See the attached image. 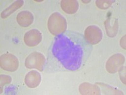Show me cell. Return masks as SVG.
<instances>
[{"label":"cell","instance_id":"obj_1","mask_svg":"<svg viewBox=\"0 0 126 95\" xmlns=\"http://www.w3.org/2000/svg\"><path fill=\"white\" fill-rule=\"evenodd\" d=\"M92 49L83 34L65 31L56 36L48 49L46 72L78 71L84 66Z\"/></svg>","mask_w":126,"mask_h":95},{"label":"cell","instance_id":"obj_16","mask_svg":"<svg viewBox=\"0 0 126 95\" xmlns=\"http://www.w3.org/2000/svg\"><path fill=\"white\" fill-rule=\"evenodd\" d=\"M118 72L122 82L126 84V67H121Z\"/></svg>","mask_w":126,"mask_h":95},{"label":"cell","instance_id":"obj_8","mask_svg":"<svg viewBox=\"0 0 126 95\" xmlns=\"http://www.w3.org/2000/svg\"><path fill=\"white\" fill-rule=\"evenodd\" d=\"M41 81V75L35 71H30L25 77V83L29 88H37Z\"/></svg>","mask_w":126,"mask_h":95},{"label":"cell","instance_id":"obj_17","mask_svg":"<svg viewBox=\"0 0 126 95\" xmlns=\"http://www.w3.org/2000/svg\"><path fill=\"white\" fill-rule=\"evenodd\" d=\"M120 45H121L122 48L126 49V35L124 37H122V38L120 40Z\"/></svg>","mask_w":126,"mask_h":95},{"label":"cell","instance_id":"obj_10","mask_svg":"<svg viewBox=\"0 0 126 95\" xmlns=\"http://www.w3.org/2000/svg\"><path fill=\"white\" fill-rule=\"evenodd\" d=\"M105 27L107 34L110 38H113L116 36L119 30L118 20L117 19H108L105 22Z\"/></svg>","mask_w":126,"mask_h":95},{"label":"cell","instance_id":"obj_12","mask_svg":"<svg viewBox=\"0 0 126 95\" xmlns=\"http://www.w3.org/2000/svg\"><path fill=\"white\" fill-rule=\"evenodd\" d=\"M61 6L65 13L73 14L78 10L79 4L76 0H63L61 2Z\"/></svg>","mask_w":126,"mask_h":95},{"label":"cell","instance_id":"obj_7","mask_svg":"<svg viewBox=\"0 0 126 95\" xmlns=\"http://www.w3.org/2000/svg\"><path fill=\"white\" fill-rule=\"evenodd\" d=\"M42 39V34L37 29H32L27 32L24 36V42L26 45L33 47L39 45Z\"/></svg>","mask_w":126,"mask_h":95},{"label":"cell","instance_id":"obj_6","mask_svg":"<svg viewBox=\"0 0 126 95\" xmlns=\"http://www.w3.org/2000/svg\"><path fill=\"white\" fill-rule=\"evenodd\" d=\"M125 62V57L120 53L112 55L107 60L106 63V69L110 73H116Z\"/></svg>","mask_w":126,"mask_h":95},{"label":"cell","instance_id":"obj_4","mask_svg":"<svg viewBox=\"0 0 126 95\" xmlns=\"http://www.w3.org/2000/svg\"><path fill=\"white\" fill-rule=\"evenodd\" d=\"M0 65L2 69L8 72H15L18 69L19 62L17 58L10 53H5L1 56Z\"/></svg>","mask_w":126,"mask_h":95},{"label":"cell","instance_id":"obj_2","mask_svg":"<svg viewBox=\"0 0 126 95\" xmlns=\"http://www.w3.org/2000/svg\"><path fill=\"white\" fill-rule=\"evenodd\" d=\"M47 26L50 33L57 36L66 31L67 22L66 19L61 13L55 12L50 16Z\"/></svg>","mask_w":126,"mask_h":95},{"label":"cell","instance_id":"obj_15","mask_svg":"<svg viewBox=\"0 0 126 95\" xmlns=\"http://www.w3.org/2000/svg\"><path fill=\"white\" fill-rule=\"evenodd\" d=\"M12 81V78L8 75H1V88L2 89L3 86L5 84H7L11 82Z\"/></svg>","mask_w":126,"mask_h":95},{"label":"cell","instance_id":"obj_13","mask_svg":"<svg viewBox=\"0 0 126 95\" xmlns=\"http://www.w3.org/2000/svg\"><path fill=\"white\" fill-rule=\"evenodd\" d=\"M24 4V1L22 0H19L16 1L15 3H13L11 6H9L8 8L5 9L4 11H3L1 13V17L3 19H6L11 14L15 12L16 10L20 8Z\"/></svg>","mask_w":126,"mask_h":95},{"label":"cell","instance_id":"obj_9","mask_svg":"<svg viewBox=\"0 0 126 95\" xmlns=\"http://www.w3.org/2000/svg\"><path fill=\"white\" fill-rule=\"evenodd\" d=\"M17 22L20 26L27 27L33 23V15L32 13L28 11H23L18 14L16 17Z\"/></svg>","mask_w":126,"mask_h":95},{"label":"cell","instance_id":"obj_14","mask_svg":"<svg viewBox=\"0 0 126 95\" xmlns=\"http://www.w3.org/2000/svg\"><path fill=\"white\" fill-rule=\"evenodd\" d=\"M115 2V1L112 0H104V1H96V5L99 8L102 10L107 9L112 5V3Z\"/></svg>","mask_w":126,"mask_h":95},{"label":"cell","instance_id":"obj_5","mask_svg":"<svg viewBox=\"0 0 126 95\" xmlns=\"http://www.w3.org/2000/svg\"><path fill=\"white\" fill-rule=\"evenodd\" d=\"M84 36L90 45H95L102 41L103 32L97 26L90 25L85 29Z\"/></svg>","mask_w":126,"mask_h":95},{"label":"cell","instance_id":"obj_3","mask_svg":"<svg viewBox=\"0 0 126 95\" xmlns=\"http://www.w3.org/2000/svg\"><path fill=\"white\" fill-rule=\"evenodd\" d=\"M46 64V58L39 52H33L27 56L25 65L28 69H36L42 72L44 71Z\"/></svg>","mask_w":126,"mask_h":95},{"label":"cell","instance_id":"obj_11","mask_svg":"<svg viewBox=\"0 0 126 95\" xmlns=\"http://www.w3.org/2000/svg\"><path fill=\"white\" fill-rule=\"evenodd\" d=\"M79 91L81 95H100V89L98 86L88 82H83L79 87Z\"/></svg>","mask_w":126,"mask_h":95}]
</instances>
